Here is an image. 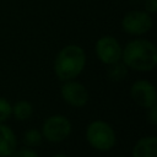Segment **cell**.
Here are the masks:
<instances>
[{
	"mask_svg": "<svg viewBox=\"0 0 157 157\" xmlns=\"http://www.w3.org/2000/svg\"><path fill=\"white\" fill-rule=\"evenodd\" d=\"M121 61L128 69L141 72L151 71L157 65V48L145 38L132 39L123 48Z\"/></svg>",
	"mask_w": 157,
	"mask_h": 157,
	"instance_id": "obj_1",
	"label": "cell"
},
{
	"mask_svg": "<svg viewBox=\"0 0 157 157\" xmlns=\"http://www.w3.org/2000/svg\"><path fill=\"white\" fill-rule=\"evenodd\" d=\"M86 53L77 44L65 45L56 54L54 60V72L60 81L76 78L85 69Z\"/></svg>",
	"mask_w": 157,
	"mask_h": 157,
	"instance_id": "obj_2",
	"label": "cell"
},
{
	"mask_svg": "<svg viewBox=\"0 0 157 157\" xmlns=\"http://www.w3.org/2000/svg\"><path fill=\"white\" fill-rule=\"evenodd\" d=\"M87 142L98 151L105 152L112 150L117 144V134L110 124L104 120H93L86 128Z\"/></svg>",
	"mask_w": 157,
	"mask_h": 157,
	"instance_id": "obj_3",
	"label": "cell"
},
{
	"mask_svg": "<svg viewBox=\"0 0 157 157\" xmlns=\"http://www.w3.org/2000/svg\"><path fill=\"white\" fill-rule=\"evenodd\" d=\"M72 131L71 121L61 114H54L47 118L42 125V136L49 142H61L70 136Z\"/></svg>",
	"mask_w": 157,
	"mask_h": 157,
	"instance_id": "obj_4",
	"label": "cell"
},
{
	"mask_svg": "<svg viewBox=\"0 0 157 157\" xmlns=\"http://www.w3.org/2000/svg\"><path fill=\"white\" fill-rule=\"evenodd\" d=\"M152 17L145 10L129 11L121 18V28L130 36H142L152 28Z\"/></svg>",
	"mask_w": 157,
	"mask_h": 157,
	"instance_id": "obj_5",
	"label": "cell"
},
{
	"mask_svg": "<svg viewBox=\"0 0 157 157\" xmlns=\"http://www.w3.org/2000/svg\"><path fill=\"white\" fill-rule=\"evenodd\" d=\"M97 58L105 65H110L121 60L123 48L119 40L113 36H103L94 44Z\"/></svg>",
	"mask_w": 157,
	"mask_h": 157,
	"instance_id": "obj_6",
	"label": "cell"
},
{
	"mask_svg": "<svg viewBox=\"0 0 157 157\" xmlns=\"http://www.w3.org/2000/svg\"><path fill=\"white\" fill-rule=\"evenodd\" d=\"M130 96L132 101L141 108L148 109L157 104V94L153 83L147 80H137L130 87Z\"/></svg>",
	"mask_w": 157,
	"mask_h": 157,
	"instance_id": "obj_7",
	"label": "cell"
},
{
	"mask_svg": "<svg viewBox=\"0 0 157 157\" xmlns=\"http://www.w3.org/2000/svg\"><path fill=\"white\" fill-rule=\"evenodd\" d=\"M60 91L64 101L71 107L81 108L85 107L88 102V97H90L88 91L85 87V85H82L78 81L75 80L64 81Z\"/></svg>",
	"mask_w": 157,
	"mask_h": 157,
	"instance_id": "obj_8",
	"label": "cell"
},
{
	"mask_svg": "<svg viewBox=\"0 0 157 157\" xmlns=\"http://www.w3.org/2000/svg\"><path fill=\"white\" fill-rule=\"evenodd\" d=\"M17 148V137L13 130L0 123V157H10Z\"/></svg>",
	"mask_w": 157,
	"mask_h": 157,
	"instance_id": "obj_9",
	"label": "cell"
},
{
	"mask_svg": "<svg viewBox=\"0 0 157 157\" xmlns=\"http://www.w3.org/2000/svg\"><path fill=\"white\" fill-rule=\"evenodd\" d=\"M132 157H157V137L144 136L134 145Z\"/></svg>",
	"mask_w": 157,
	"mask_h": 157,
	"instance_id": "obj_10",
	"label": "cell"
},
{
	"mask_svg": "<svg viewBox=\"0 0 157 157\" xmlns=\"http://www.w3.org/2000/svg\"><path fill=\"white\" fill-rule=\"evenodd\" d=\"M11 114H13V117L17 120L25 121V120H28L32 117L33 107L28 101H18L12 105Z\"/></svg>",
	"mask_w": 157,
	"mask_h": 157,
	"instance_id": "obj_11",
	"label": "cell"
},
{
	"mask_svg": "<svg viewBox=\"0 0 157 157\" xmlns=\"http://www.w3.org/2000/svg\"><path fill=\"white\" fill-rule=\"evenodd\" d=\"M128 76V66L121 61L113 63L108 65L107 69V77L113 82H120Z\"/></svg>",
	"mask_w": 157,
	"mask_h": 157,
	"instance_id": "obj_12",
	"label": "cell"
},
{
	"mask_svg": "<svg viewBox=\"0 0 157 157\" xmlns=\"http://www.w3.org/2000/svg\"><path fill=\"white\" fill-rule=\"evenodd\" d=\"M43 136L42 132L37 129H28L23 134V142L27 147H37L42 144Z\"/></svg>",
	"mask_w": 157,
	"mask_h": 157,
	"instance_id": "obj_13",
	"label": "cell"
},
{
	"mask_svg": "<svg viewBox=\"0 0 157 157\" xmlns=\"http://www.w3.org/2000/svg\"><path fill=\"white\" fill-rule=\"evenodd\" d=\"M11 109H12V105L10 104V102L6 98L0 97V123H4L10 118Z\"/></svg>",
	"mask_w": 157,
	"mask_h": 157,
	"instance_id": "obj_14",
	"label": "cell"
},
{
	"mask_svg": "<svg viewBox=\"0 0 157 157\" xmlns=\"http://www.w3.org/2000/svg\"><path fill=\"white\" fill-rule=\"evenodd\" d=\"M10 157H39V155L31 147H25V148H16L13 153Z\"/></svg>",
	"mask_w": 157,
	"mask_h": 157,
	"instance_id": "obj_15",
	"label": "cell"
},
{
	"mask_svg": "<svg viewBox=\"0 0 157 157\" xmlns=\"http://www.w3.org/2000/svg\"><path fill=\"white\" fill-rule=\"evenodd\" d=\"M146 117H147V120L151 125H153V126L157 125V104H155V105H152L147 109V115Z\"/></svg>",
	"mask_w": 157,
	"mask_h": 157,
	"instance_id": "obj_16",
	"label": "cell"
},
{
	"mask_svg": "<svg viewBox=\"0 0 157 157\" xmlns=\"http://www.w3.org/2000/svg\"><path fill=\"white\" fill-rule=\"evenodd\" d=\"M145 11L148 12L150 15H155L157 12V0H146Z\"/></svg>",
	"mask_w": 157,
	"mask_h": 157,
	"instance_id": "obj_17",
	"label": "cell"
},
{
	"mask_svg": "<svg viewBox=\"0 0 157 157\" xmlns=\"http://www.w3.org/2000/svg\"><path fill=\"white\" fill-rule=\"evenodd\" d=\"M53 157H69V156L65 155V153H56V155H54Z\"/></svg>",
	"mask_w": 157,
	"mask_h": 157,
	"instance_id": "obj_18",
	"label": "cell"
},
{
	"mask_svg": "<svg viewBox=\"0 0 157 157\" xmlns=\"http://www.w3.org/2000/svg\"><path fill=\"white\" fill-rule=\"evenodd\" d=\"M118 157H125V156H118Z\"/></svg>",
	"mask_w": 157,
	"mask_h": 157,
	"instance_id": "obj_19",
	"label": "cell"
}]
</instances>
